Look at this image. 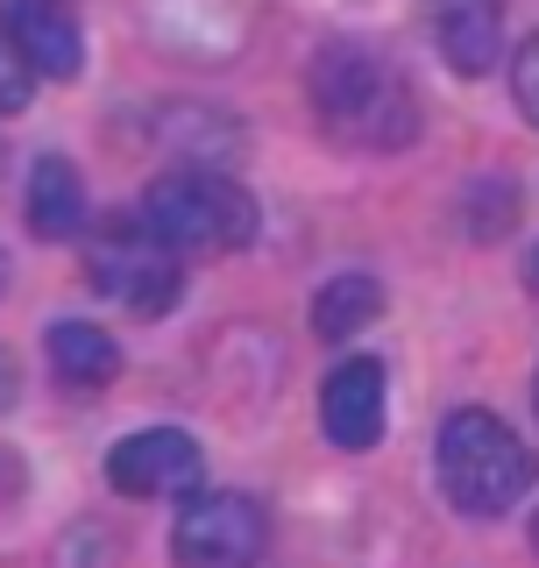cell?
Wrapping results in <instances>:
<instances>
[{"mask_svg": "<svg viewBox=\"0 0 539 568\" xmlns=\"http://www.w3.org/2000/svg\"><path fill=\"white\" fill-rule=\"evenodd\" d=\"M313 114L348 150H405L419 135V93L363 43H327L313 58Z\"/></svg>", "mask_w": 539, "mask_h": 568, "instance_id": "1", "label": "cell"}, {"mask_svg": "<svg viewBox=\"0 0 539 568\" xmlns=\"http://www.w3.org/2000/svg\"><path fill=\"white\" fill-rule=\"evenodd\" d=\"M440 490L455 511H469V519H497V511H511L518 497L532 490L539 462L532 448L511 434L497 413H455L440 426Z\"/></svg>", "mask_w": 539, "mask_h": 568, "instance_id": "2", "label": "cell"}, {"mask_svg": "<svg viewBox=\"0 0 539 568\" xmlns=\"http://www.w3.org/2000/svg\"><path fill=\"white\" fill-rule=\"evenodd\" d=\"M142 221L177 256H235L256 242V200L221 171H164L142 192Z\"/></svg>", "mask_w": 539, "mask_h": 568, "instance_id": "3", "label": "cell"}, {"mask_svg": "<svg viewBox=\"0 0 539 568\" xmlns=\"http://www.w3.org/2000/svg\"><path fill=\"white\" fill-rule=\"evenodd\" d=\"M85 277L135 320L177 306V248L150 221H106L100 235H85Z\"/></svg>", "mask_w": 539, "mask_h": 568, "instance_id": "4", "label": "cell"}, {"mask_svg": "<svg viewBox=\"0 0 539 568\" xmlns=\"http://www.w3.org/2000/svg\"><path fill=\"white\" fill-rule=\"evenodd\" d=\"M263 505L242 490H200L185 497V511H177L171 526V561L177 568H256L263 561Z\"/></svg>", "mask_w": 539, "mask_h": 568, "instance_id": "5", "label": "cell"}, {"mask_svg": "<svg viewBox=\"0 0 539 568\" xmlns=\"http://www.w3.org/2000/svg\"><path fill=\"white\" fill-rule=\"evenodd\" d=\"M206 476V455L192 434H177V426H142L129 434L114 455H106V484L121 497H142V505H156V497H192Z\"/></svg>", "mask_w": 539, "mask_h": 568, "instance_id": "6", "label": "cell"}, {"mask_svg": "<svg viewBox=\"0 0 539 568\" xmlns=\"http://www.w3.org/2000/svg\"><path fill=\"white\" fill-rule=\"evenodd\" d=\"M319 426L334 448H376L384 434V363L376 355H348L319 384Z\"/></svg>", "mask_w": 539, "mask_h": 568, "instance_id": "7", "label": "cell"}, {"mask_svg": "<svg viewBox=\"0 0 539 568\" xmlns=\"http://www.w3.org/2000/svg\"><path fill=\"white\" fill-rule=\"evenodd\" d=\"M426 29L461 79H490L505 64V0H426Z\"/></svg>", "mask_w": 539, "mask_h": 568, "instance_id": "8", "label": "cell"}, {"mask_svg": "<svg viewBox=\"0 0 539 568\" xmlns=\"http://www.w3.org/2000/svg\"><path fill=\"white\" fill-rule=\"evenodd\" d=\"M14 36H22V58L35 79H79L85 64V43L79 29H71V14L58 8V0H14Z\"/></svg>", "mask_w": 539, "mask_h": 568, "instance_id": "9", "label": "cell"}, {"mask_svg": "<svg viewBox=\"0 0 539 568\" xmlns=\"http://www.w3.org/2000/svg\"><path fill=\"white\" fill-rule=\"evenodd\" d=\"M50 377H58L64 390H106L121 377V348L106 327H85V320H58L50 327Z\"/></svg>", "mask_w": 539, "mask_h": 568, "instance_id": "10", "label": "cell"}, {"mask_svg": "<svg viewBox=\"0 0 539 568\" xmlns=\"http://www.w3.org/2000/svg\"><path fill=\"white\" fill-rule=\"evenodd\" d=\"M29 227L43 242H71L85 227V185L64 156H35L29 171Z\"/></svg>", "mask_w": 539, "mask_h": 568, "instance_id": "11", "label": "cell"}, {"mask_svg": "<svg viewBox=\"0 0 539 568\" xmlns=\"http://www.w3.org/2000/svg\"><path fill=\"white\" fill-rule=\"evenodd\" d=\"M376 313H384L376 277H334V284H319V298H313V334L319 342H348V334H363Z\"/></svg>", "mask_w": 539, "mask_h": 568, "instance_id": "12", "label": "cell"}, {"mask_svg": "<svg viewBox=\"0 0 539 568\" xmlns=\"http://www.w3.org/2000/svg\"><path fill=\"white\" fill-rule=\"evenodd\" d=\"M35 93V71L22 58V36H14V14L0 8V114H22Z\"/></svg>", "mask_w": 539, "mask_h": 568, "instance_id": "13", "label": "cell"}, {"mask_svg": "<svg viewBox=\"0 0 539 568\" xmlns=\"http://www.w3.org/2000/svg\"><path fill=\"white\" fill-rule=\"evenodd\" d=\"M511 93H518V114L539 129V36H526L511 58Z\"/></svg>", "mask_w": 539, "mask_h": 568, "instance_id": "14", "label": "cell"}, {"mask_svg": "<svg viewBox=\"0 0 539 568\" xmlns=\"http://www.w3.org/2000/svg\"><path fill=\"white\" fill-rule=\"evenodd\" d=\"M0 292H8V248H0Z\"/></svg>", "mask_w": 539, "mask_h": 568, "instance_id": "15", "label": "cell"}, {"mask_svg": "<svg viewBox=\"0 0 539 568\" xmlns=\"http://www.w3.org/2000/svg\"><path fill=\"white\" fill-rule=\"evenodd\" d=\"M532 547H539V519H532Z\"/></svg>", "mask_w": 539, "mask_h": 568, "instance_id": "16", "label": "cell"}, {"mask_svg": "<svg viewBox=\"0 0 539 568\" xmlns=\"http://www.w3.org/2000/svg\"><path fill=\"white\" fill-rule=\"evenodd\" d=\"M532 284H539V256H532Z\"/></svg>", "mask_w": 539, "mask_h": 568, "instance_id": "17", "label": "cell"}, {"mask_svg": "<svg viewBox=\"0 0 539 568\" xmlns=\"http://www.w3.org/2000/svg\"><path fill=\"white\" fill-rule=\"evenodd\" d=\"M532 398H539V384H532Z\"/></svg>", "mask_w": 539, "mask_h": 568, "instance_id": "18", "label": "cell"}]
</instances>
